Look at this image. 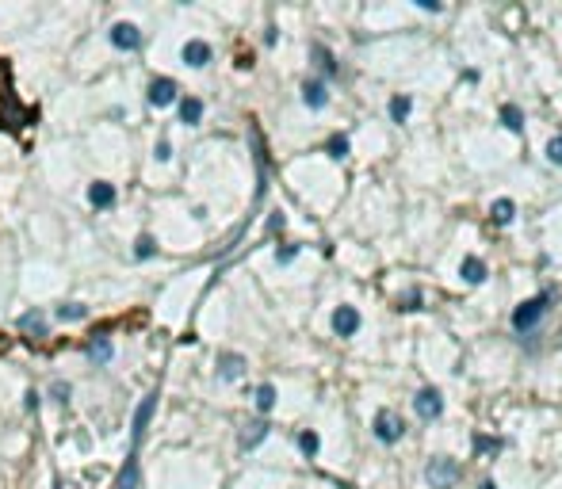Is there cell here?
Returning a JSON list of instances; mask_svg holds the SVG:
<instances>
[{"label":"cell","mask_w":562,"mask_h":489,"mask_svg":"<svg viewBox=\"0 0 562 489\" xmlns=\"http://www.w3.org/2000/svg\"><path fill=\"white\" fill-rule=\"evenodd\" d=\"M241 375H245V355H238V352H222V355H218V379L233 382V379H241Z\"/></svg>","instance_id":"obj_12"},{"label":"cell","mask_w":562,"mask_h":489,"mask_svg":"<svg viewBox=\"0 0 562 489\" xmlns=\"http://www.w3.org/2000/svg\"><path fill=\"white\" fill-rule=\"evenodd\" d=\"M252 401H257L260 413H271V409H276V387H271V382H260V387H257V398H252Z\"/></svg>","instance_id":"obj_21"},{"label":"cell","mask_w":562,"mask_h":489,"mask_svg":"<svg viewBox=\"0 0 562 489\" xmlns=\"http://www.w3.org/2000/svg\"><path fill=\"white\" fill-rule=\"evenodd\" d=\"M211 42H203V39H187L184 42V50H180V58H184V65H192V69H203V65H211Z\"/></svg>","instance_id":"obj_9"},{"label":"cell","mask_w":562,"mask_h":489,"mask_svg":"<svg viewBox=\"0 0 562 489\" xmlns=\"http://www.w3.org/2000/svg\"><path fill=\"white\" fill-rule=\"evenodd\" d=\"M479 489H498V485H493V482H482V485H479Z\"/></svg>","instance_id":"obj_35"},{"label":"cell","mask_w":562,"mask_h":489,"mask_svg":"<svg viewBox=\"0 0 562 489\" xmlns=\"http://www.w3.org/2000/svg\"><path fill=\"white\" fill-rule=\"evenodd\" d=\"M490 218L498 222V225H509L513 218H517V206H513V199H498V203H493Z\"/></svg>","instance_id":"obj_20"},{"label":"cell","mask_w":562,"mask_h":489,"mask_svg":"<svg viewBox=\"0 0 562 489\" xmlns=\"http://www.w3.org/2000/svg\"><path fill=\"white\" fill-rule=\"evenodd\" d=\"M298 447H303V455H306V459H314V455H317V447H322L317 432H310V428H306V432H298Z\"/></svg>","instance_id":"obj_26"},{"label":"cell","mask_w":562,"mask_h":489,"mask_svg":"<svg viewBox=\"0 0 562 489\" xmlns=\"http://www.w3.org/2000/svg\"><path fill=\"white\" fill-rule=\"evenodd\" d=\"M325 153H329L333 161H344V157H349V138H344V134H333L329 142H325Z\"/></svg>","instance_id":"obj_23"},{"label":"cell","mask_w":562,"mask_h":489,"mask_svg":"<svg viewBox=\"0 0 562 489\" xmlns=\"http://www.w3.org/2000/svg\"><path fill=\"white\" fill-rule=\"evenodd\" d=\"M314 61L322 65V69L329 73V77H333V73H336V61H333V54L325 50V46H314Z\"/></svg>","instance_id":"obj_27"},{"label":"cell","mask_w":562,"mask_h":489,"mask_svg":"<svg viewBox=\"0 0 562 489\" xmlns=\"http://www.w3.org/2000/svg\"><path fill=\"white\" fill-rule=\"evenodd\" d=\"M547 161H551V165H562V134L547 142Z\"/></svg>","instance_id":"obj_29"},{"label":"cell","mask_w":562,"mask_h":489,"mask_svg":"<svg viewBox=\"0 0 562 489\" xmlns=\"http://www.w3.org/2000/svg\"><path fill=\"white\" fill-rule=\"evenodd\" d=\"M333 333L336 336H356L360 333V310L356 306H336L333 310Z\"/></svg>","instance_id":"obj_8"},{"label":"cell","mask_w":562,"mask_h":489,"mask_svg":"<svg viewBox=\"0 0 562 489\" xmlns=\"http://www.w3.org/2000/svg\"><path fill=\"white\" fill-rule=\"evenodd\" d=\"M146 100L153 103V107H168V103H176V81L172 77H153V81H149Z\"/></svg>","instance_id":"obj_7"},{"label":"cell","mask_w":562,"mask_h":489,"mask_svg":"<svg viewBox=\"0 0 562 489\" xmlns=\"http://www.w3.org/2000/svg\"><path fill=\"white\" fill-rule=\"evenodd\" d=\"M50 398H54V401H62V406H69V398H73V387H69V382H62V379H58V382L50 387Z\"/></svg>","instance_id":"obj_28"},{"label":"cell","mask_w":562,"mask_h":489,"mask_svg":"<svg viewBox=\"0 0 562 489\" xmlns=\"http://www.w3.org/2000/svg\"><path fill=\"white\" fill-rule=\"evenodd\" d=\"M501 122H505V130L520 134V130H524V111L517 107V103H505V107H501Z\"/></svg>","instance_id":"obj_19"},{"label":"cell","mask_w":562,"mask_h":489,"mask_svg":"<svg viewBox=\"0 0 562 489\" xmlns=\"http://www.w3.org/2000/svg\"><path fill=\"white\" fill-rule=\"evenodd\" d=\"M303 103H306V107H314V111L325 107V103H329L325 84H322V81H306V84H303Z\"/></svg>","instance_id":"obj_13"},{"label":"cell","mask_w":562,"mask_h":489,"mask_svg":"<svg viewBox=\"0 0 562 489\" xmlns=\"http://www.w3.org/2000/svg\"><path fill=\"white\" fill-rule=\"evenodd\" d=\"M543 310H547V295H539V298H528V302H520L517 310H513V329L528 333L532 325H539Z\"/></svg>","instance_id":"obj_2"},{"label":"cell","mask_w":562,"mask_h":489,"mask_svg":"<svg viewBox=\"0 0 562 489\" xmlns=\"http://www.w3.org/2000/svg\"><path fill=\"white\" fill-rule=\"evenodd\" d=\"M417 306H421V295H406V306L402 310H417Z\"/></svg>","instance_id":"obj_34"},{"label":"cell","mask_w":562,"mask_h":489,"mask_svg":"<svg viewBox=\"0 0 562 489\" xmlns=\"http://www.w3.org/2000/svg\"><path fill=\"white\" fill-rule=\"evenodd\" d=\"M153 413H157V394H146V398L138 401V409H134V420H130V440H134V447L142 444V436H146L149 420H153Z\"/></svg>","instance_id":"obj_4"},{"label":"cell","mask_w":562,"mask_h":489,"mask_svg":"<svg viewBox=\"0 0 562 489\" xmlns=\"http://www.w3.org/2000/svg\"><path fill=\"white\" fill-rule=\"evenodd\" d=\"M459 276H463V283L479 287V283H486V264H482L479 257H467L463 268H459Z\"/></svg>","instance_id":"obj_15"},{"label":"cell","mask_w":562,"mask_h":489,"mask_svg":"<svg viewBox=\"0 0 562 489\" xmlns=\"http://www.w3.org/2000/svg\"><path fill=\"white\" fill-rule=\"evenodd\" d=\"M111 46H115V50H127V54L142 50V31H138L134 23H115L111 27Z\"/></svg>","instance_id":"obj_5"},{"label":"cell","mask_w":562,"mask_h":489,"mask_svg":"<svg viewBox=\"0 0 562 489\" xmlns=\"http://www.w3.org/2000/svg\"><path fill=\"white\" fill-rule=\"evenodd\" d=\"M414 409H417V417H421V420H436V417H440V409H444V398H440V390L425 387V390H417Z\"/></svg>","instance_id":"obj_6"},{"label":"cell","mask_w":562,"mask_h":489,"mask_svg":"<svg viewBox=\"0 0 562 489\" xmlns=\"http://www.w3.org/2000/svg\"><path fill=\"white\" fill-rule=\"evenodd\" d=\"M153 157H157V161H168V157H172V146H168L165 138H161V142L153 146Z\"/></svg>","instance_id":"obj_32"},{"label":"cell","mask_w":562,"mask_h":489,"mask_svg":"<svg viewBox=\"0 0 562 489\" xmlns=\"http://www.w3.org/2000/svg\"><path fill=\"white\" fill-rule=\"evenodd\" d=\"M58 317H62V322H84V317H88V306H84V302H62L58 306Z\"/></svg>","instance_id":"obj_22"},{"label":"cell","mask_w":562,"mask_h":489,"mask_svg":"<svg viewBox=\"0 0 562 489\" xmlns=\"http://www.w3.org/2000/svg\"><path fill=\"white\" fill-rule=\"evenodd\" d=\"M498 447V440H490V436H474V451H493Z\"/></svg>","instance_id":"obj_33"},{"label":"cell","mask_w":562,"mask_h":489,"mask_svg":"<svg viewBox=\"0 0 562 489\" xmlns=\"http://www.w3.org/2000/svg\"><path fill=\"white\" fill-rule=\"evenodd\" d=\"M115 199H119V192H115V184H107V180H96V184L88 187V203L96 206V211L115 206Z\"/></svg>","instance_id":"obj_11"},{"label":"cell","mask_w":562,"mask_h":489,"mask_svg":"<svg viewBox=\"0 0 562 489\" xmlns=\"http://www.w3.org/2000/svg\"><path fill=\"white\" fill-rule=\"evenodd\" d=\"M459 474H463V470H459L455 459H444V455H440V459H433V463H428V485H433V489L455 485Z\"/></svg>","instance_id":"obj_3"},{"label":"cell","mask_w":562,"mask_h":489,"mask_svg":"<svg viewBox=\"0 0 562 489\" xmlns=\"http://www.w3.org/2000/svg\"><path fill=\"white\" fill-rule=\"evenodd\" d=\"M149 257H157V241L149 237V233H142V237L134 241V260H149Z\"/></svg>","instance_id":"obj_25"},{"label":"cell","mask_w":562,"mask_h":489,"mask_svg":"<svg viewBox=\"0 0 562 489\" xmlns=\"http://www.w3.org/2000/svg\"><path fill=\"white\" fill-rule=\"evenodd\" d=\"M298 249H303V245H283V249L276 252V260H279V264H291V260L298 257Z\"/></svg>","instance_id":"obj_30"},{"label":"cell","mask_w":562,"mask_h":489,"mask_svg":"<svg viewBox=\"0 0 562 489\" xmlns=\"http://www.w3.org/2000/svg\"><path fill=\"white\" fill-rule=\"evenodd\" d=\"M23 398H27V401H23L27 413H39V406H42V394H39V390H27Z\"/></svg>","instance_id":"obj_31"},{"label":"cell","mask_w":562,"mask_h":489,"mask_svg":"<svg viewBox=\"0 0 562 489\" xmlns=\"http://www.w3.org/2000/svg\"><path fill=\"white\" fill-rule=\"evenodd\" d=\"M199 119H203V100H195V96L180 100V122L184 126H199Z\"/></svg>","instance_id":"obj_17"},{"label":"cell","mask_w":562,"mask_h":489,"mask_svg":"<svg viewBox=\"0 0 562 489\" xmlns=\"http://www.w3.org/2000/svg\"><path fill=\"white\" fill-rule=\"evenodd\" d=\"M409 107H414V100H409V96H394V100H390V119L406 122L409 119Z\"/></svg>","instance_id":"obj_24"},{"label":"cell","mask_w":562,"mask_h":489,"mask_svg":"<svg viewBox=\"0 0 562 489\" xmlns=\"http://www.w3.org/2000/svg\"><path fill=\"white\" fill-rule=\"evenodd\" d=\"M375 436H379L382 444H398V440L406 436V420H402L394 409H379L375 413Z\"/></svg>","instance_id":"obj_1"},{"label":"cell","mask_w":562,"mask_h":489,"mask_svg":"<svg viewBox=\"0 0 562 489\" xmlns=\"http://www.w3.org/2000/svg\"><path fill=\"white\" fill-rule=\"evenodd\" d=\"M264 436H268V425H264V420H252V425L241 428V447H245V451H249V447H257Z\"/></svg>","instance_id":"obj_18"},{"label":"cell","mask_w":562,"mask_h":489,"mask_svg":"<svg viewBox=\"0 0 562 489\" xmlns=\"http://www.w3.org/2000/svg\"><path fill=\"white\" fill-rule=\"evenodd\" d=\"M111 355H115V348H111V341H107V336H96V341L88 344V360L96 363V367L111 363Z\"/></svg>","instance_id":"obj_16"},{"label":"cell","mask_w":562,"mask_h":489,"mask_svg":"<svg viewBox=\"0 0 562 489\" xmlns=\"http://www.w3.org/2000/svg\"><path fill=\"white\" fill-rule=\"evenodd\" d=\"M115 489H138V451H130V455H127V466L119 470Z\"/></svg>","instance_id":"obj_14"},{"label":"cell","mask_w":562,"mask_h":489,"mask_svg":"<svg viewBox=\"0 0 562 489\" xmlns=\"http://www.w3.org/2000/svg\"><path fill=\"white\" fill-rule=\"evenodd\" d=\"M20 333L31 336V341H39V336L50 333V325H46V314H42V310H27V314L20 317Z\"/></svg>","instance_id":"obj_10"}]
</instances>
